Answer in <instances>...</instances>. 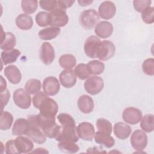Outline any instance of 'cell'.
<instances>
[{
  "mask_svg": "<svg viewBox=\"0 0 154 154\" xmlns=\"http://www.w3.org/2000/svg\"><path fill=\"white\" fill-rule=\"evenodd\" d=\"M142 69L143 72L147 75L153 76L154 75V60L153 58H149L146 59L143 64Z\"/></svg>",
  "mask_w": 154,
  "mask_h": 154,
  "instance_id": "39",
  "label": "cell"
},
{
  "mask_svg": "<svg viewBox=\"0 0 154 154\" xmlns=\"http://www.w3.org/2000/svg\"><path fill=\"white\" fill-rule=\"evenodd\" d=\"M40 7L46 11H51L58 7L57 1L48 0V1H39L38 2Z\"/></svg>",
  "mask_w": 154,
  "mask_h": 154,
  "instance_id": "42",
  "label": "cell"
},
{
  "mask_svg": "<svg viewBox=\"0 0 154 154\" xmlns=\"http://www.w3.org/2000/svg\"><path fill=\"white\" fill-rule=\"evenodd\" d=\"M38 6L37 0H23L21 1V7L22 11L28 14L34 13Z\"/></svg>",
  "mask_w": 154,
  "mask_h": 154,
  "instance_id": "37",
  "label": "cell"
},
{
  "mask_svg": "<svg viewBox=\"0 0 154 154\" xmlns=\"http://www.w3.org/2000/svg\"><path fill=\"white\" fill-rule=\"evenodd\" d=\"M13 99L16 106L22 109H28L31 103V98L29 94L23 88H18L13 93Z\"/></svg>",
  "mask_w": 154,
  "mask_h": 154,
  "instance_id": "10",
  "label": "cell"
},
{
  "mask_svg": "<svg viewBox=\"0 0 154 154\" xmlns=\"http://www.w3.org/2000/svg\"><path fill=\"white\" fill-rule=\"evenodd\" d=\"M35 120L44 134L50 138H56L61 130V126L55 122V117H47L40 114L34 115Z\"/></svg>",
  "mask_w": 154,
  "mask_h": 154,
  "instance_id": "3",
  "label": "cell"
},
{
  "mask_svg": "<svg viewBox=\"0 0 154 154\" xmlns=\"http://www.w3.org/2000/svg\"><path fill=\"white\" fill-rule=\"evenodd\" d=\"M104 82L101 77L93 76L89 77L84 82L85 91L91 95H96L99 93L103 88Z\"/></svg>",
  "mask_w": 154,
  "mask_h": 154,
  "instance_id": "8",
  "label": "cell"
},
{
  "mask_svg": "<svg viewBox=\"0 0 154 154\" xmlns=\"http://www.w3.org/2000/svg\"><path fill=\"white\" fill-rule=\"evenodd\" d=\"M13 117L8 111H2L0 117V129L2 131L9 129L13 123Z\"/></svg>",
  "mask_w": 154,
  "mask_h": 154,
  "instance_id": "30",
  "label": "cell"
},
{
  "mask_svg": "<svg viewBox=\"0 0 154 154\" xmlns=\"http://www.w3.org/2000/svg\"><path fill=\"white\" fill-rule=\"evenodd\" d=\"M59 149L64 153H75L79 151V146L74 142L60 141L58 144Z\"/></svg>",
  "mask_w": 154,
  "mask_h": 154,
  "instance_id": "35",
  "label": "cell"
},
{
  "mask_svg": "<svg viewBox=\"0 0 154 154\" xmlns=\"http://www.w3.org/2000/svg\"><path fill=\"white\" fill-rule=\"evenodd\" d=\"M61 84L65 88H72L76 82V76L72 70H63L59 76Z\"/></svg>",
  "mask_w": 154,
  "mask_h": 154,
  "instance_id": "19",
  "label": "cell"
},
{
  "mask_svg": "<svg viewBox=\"0 0 154 154\" xmlns=\"http://www.w3.org/2000/svg\"><path fill=\"white\" fill-rule=\"evenodd\" d=\"M60 32L61 29L60 28L51 26L40 30L38 32V36L42 40H49L56 38Z\"/></svg>",
  "mask_w": 154,
  "mask_h": 154,
  "instance_id": "28",
  "label": "cell"
},
{
  "mask_svg": "<svg viewBox=\"0 0 154 154\" xmlns=\"http://www.w3.org/2000/svg\"><path fill=\"white\" fill-rule=\"evenodd\" d=\"M40 58L42 62L45 65L51 64L55 60V54L54 47L49 42L42 43L40 51Z\"/></svg>",
  "mask_w": 154,
  "mask_h": 154,
  "instance_id": "14",
  "label": "cell"
},
{
  "mask_svg": "<svg viewBox=\"0 0 154 154\" xmlns=\"http://www.w3.org/2000/svg\"><path fill=\"white\" fill-rule=\"evenodd\" d=\"M50 25L54 27H63L66 26L69 22V17L64 10L58 7L51 11L49 13Z\"/></svg>",
  "mask_w": 154,
  "mask_h": 154,
  "instance_id": "6",
  "label": "cell"
},
{
  "mask_svg": "<svg viewBox=\"0 0 154 154\" xmlns=\"http://www.w3.org/2000/svg\"><path fill=\"white\" fill-rule=\"evenodd\" d=\"M32 104L40 110L39 114L45 117H55L58 111L57 103L42 91H39L33 96Z\"/></svg>",
  "mask_w": 154,
  "mask_h": 154,
  "instance_id": "2",
  "label": "cell"
},
{
  "mask_svg": "<svg viewBox=\"0 0 154 154\" xmlns=\"http://www.w3.org/2000/svg\"><path fill=\"white\" fill-rule=\"evenodd\" d=\"M1 77V83H0V91H4L7 88V83L6 81L3 78L2 76Z\"/></svg>",
  "mask_w": 154,
  "mask_h": 154,
  "instance_id": "46",
  "label": "cell"
},
{
  "mask_svg": "<svg viewBox=\"0 0 154 154\" xmlns=\"http://www.w3.org/2000/svg\"><path fill=\"white\" fill-rule=\"evenodd\" d=\"M141 119L140 127L142 130L147 133L152 132L154 129L153 115L152 114H146Z\"/></svg>",
  "mask_w": 154,
  "mask_h": 154,
  "instance_id": "31",
  "label": "cell"
},
{
  "mask_svg": "<svg viewBox=\"0 0 154 154\" xmlns=\"http://www.w3.org/2000/svg\"><path fill=\"white\" fill-rule=\"evenodd\" d=\"M99 20V14L94 9H88L83 11L79 17L80 24L85 29L93 28Z\"/></svg>",
  "mask_w": 154,
  "mask_h": 154,
  "instance_id": "5",
  "label": "cell"
},
{
  "mask_svg": "<svg viewBox=\"0 0 154 154\" xmlns=\"http://www.w3.org/2000/svg\"><path fill=\"white\" fill-rule=\"evenodd\" d=\"M132 132L131 127L123 122H117L114 125V133L120 140L128 138Z\"/></svg>",
  "mask_w": 154,
  "mask_h": 154,
  "instance_id": "23",
  "label": "cell"
},
{
  "mask_svg": "<svg viewBox=\"0 0 154 154\" xmlns=\"http://www.w3.org/2000/svg\"><path fill=\"white\" fill-rule=\"evenodd\" d=\"M75 1H70V0H58L57 1L58 2V7L63 10H65L70 7L75 2Z\"/></svg>",
  "mask_w": 154,
  "mask_h": 154,
  "instance_id": "45",
  "label": "cell"
},
{
  "mask_svg": "<svg viewBox=\"0 0 154 154\" xmlns=\"http://www.w3.org/2000/svg\"><path fill=\"white\" fill-rule=\"evenodd\" d=\"M74 72L76 76L81 80L87 79L90 77V75H91L87 64L84 63H80L78 64L74 69Z\"/></svg>",
  "mask_w": 154,
  "mask_h": 154,
  "instance_id": "36",
  "label": "cell"
},
{
  "mask_svg": "<svg viewBox=\"0 0 154 154\" xmlns=\"http://www.w3.org/2000/svg\"><path fill=\"white\" fill-rule=\"evenodd\" d=\"M94 138L96 143L103 145L107 148L112 147L115 144L114 138L111 135L107 134L97 131L94 134Z\"/></svg>",
  "mask_w": 154,
  "mask_h": 154,
  "instance_id": "25",
  "label": "cell"
},
{
  "mask_svg": "<svg viewBox=\"0 0 154 154\" xmlns=\"http://www.w3.org/2000/svg\"><path fill=\"white\" fill-rule=\"evenodd\" d=\"M100 40L96 35L88 37L84 43V49L85 55L91 58H97V52Z\"/></svg>",
  "mask_w": 154,
  "mask_h": 154,
  "instance_id": "12",
  "label": "cell"
},
{
  "mask_svg": "<svg viewBox=\"0 0 154 154\" xmlns=\"http://www.w3.org/2000/svg\"><path fill=\"white\" fill-rule=\"evenodd\" d=\"M77 104L79 109L84 114L91 112L94 106L93 99L86 94L82 95L78 98Z\"/></svg>",
  "mask_w": 154,
  "mask_h": 154,
  "instance_id": "22",
  "label": "cell"
},
{
  "mask_svg": "<svg viewBox=\"0 0 154 154\" xmlns=\"http://www.w3.org/2000/svg\"><path fill=\"white\" fill-rule=\"evenodd\" d=\"M123 120L130 125L138 124L142 118L141 111L135 107H128L125 108L122 113Z\"/></svg>",
  "mask_w": 154,
  "mask_h": 154,
  "instance_id": "13",
  "label": "cell"
},
{
  "mask_svg": "<svg viewBox=\"0 0 154 154\" xmlns=\"http://www.w3.org/2000/svg\"><path fill=\"white\" fill-rule=\"evenodd\" d=\"M20 52L16 49H13L7 51H4L1 52V61L5 65L14 63L19 55Z\"/></svg>",
  "mask_w": 154,
  "mask_h": 154,
  "instance_id": "27",
  "label": "cell"
},
{
  "mask_svg": "<svg viewBox=\"0 0 154 154\" xmlns=\"http://www.w3.org/2000/svg\"><path fill=\"white\" fill-rule=\"evenodd\" d=\"M30 126V122L27 119L19 118L14 122L12 128V133L14 135L20 136L26 134Z\"/></svg>",
  "mask_w": 154,
  "mask_h": 154,
  "instance_id": "20",
  "label": "cell"
},
{
  "mask_svg": "<svg viewBox=\"0 0 154 154\" xmlns=\"http://www.w3.org/2000/svg\"><path fill=\"white\" fill-rule=\"evenodd\" d=\"M16 38L15 35L10 32H4L2 29L1 49L4 51L13 49L16 46Z\"/></svg>",
  "mask_w": 154,
  "mask_h": 154,
  "instance_id": "24",
  "label": "cell"
},
{
  "mask_svg": "<svg viewBox=\"0 0 154 154\" xmlns=\"http://www.w3.org/2000/svg\"><path fill=\"white\" fill-rule=\"evenodd\" d=\"M141 18L146 23H153L154 22V8L149 7L145 9L141 13Z\"/></svg>",
  "mask_w": 154,
  "mask_h": 154,
  "instance_id": "40",
  "label": "cell"
},
{
  "mask_svg": "<svg viewBox=\"0 0 154 154\" xmlns=\"http://www.w3.org/2000/svg\"><path fill=\"white\" fill-rule=\"evenodd\" d=\"M35 22L41 27H45L50 25L49 13L46 11H40L35 16Z\"/></svg>",
  "mask_w": 154,
  "mask_h": 154,
  "instance_id": "38",
  "label": "cell"
},
{
  "mask_svg": "<svg viewBox=\"0 0 154 154\" xmlns=\"http://www.w3.org/2000/svg\"><path fill=\"white\" fill-rule=\"evenodd\" d=\"M42 88L43 92L48 96H54L59 92L60 86L57 78L48 76L43 80Z\"/></svg>",
  "mask_w": 154,
  "mask_h": 154,
  "instance_id": "15",
  "label": "cell"
},
{
  "mask_svg": "<svg viewBox=\"0 0 154 154\" xmlns=\"http://www.w3.org/2000/svg\"><path fill=\"white\" fill-rule=\"evenodd\" d=\"M116 48L113 43L109 40L100 42L97 52V58L101 61H107L111 58L115 54Z\"/></svg>",
  "mask_w": 154,
  "mask_h": 154,
  "instance_id": "7",
  "label": "cell"
},
{
  "mask_svg": "<svg viewBox=\"0 0 154 154\" xmlns=\"http://www.w3.org/2000/svg\"><path fill=\"white\" fill-rule=\"evenodd\" d=\"M76 132L79 138L84 141L93 140L95 131L93 125L89 122L80 123L76 128Z\"/></svg>",
  "mask_w": 154,
  "mask_h": 154,
  "instance_id": "11",
  "label": "cell"
},
{
  "mask_svg": "<svg viewBox=\"0 0 154 154\" xmlns=\"http://www.w3.org/2000/svg\"><path fill=\"white\" fill-rule=\"evenodd\" d=\"M14 141L19 153H30L33 149V141L29 138L20 135L17 137Z\"/></svg>",
  "mask_w": 154,
  "mask_h": 154,
  "instance_id": "18",
  "label": "cell"
},
{
  "mask_svg": "<svg viewBox=\"0 0 154 154\" xmlns=\"http://www.w3.org/2000/svg\"><path fill=\"white\" fill-rule=\"evenodd\" d=\"M151 2L150 0H134L133 5L137 11L143 12L145 9L150 7Z\"/></svg>",
  "mask_w": 154,
  "mask_h": 154,
  "instance_id": "41",
  "label": "cell"
},
{
  "mask_svg": "<svg viewBox=\"0 0 154 154\" xmlns=\"http://www.w3.org/2000/svg\"><path fill=\"white\" fill-rule=\"evenodd\" d=\"M16 26L22 30H28L33 25L32 18L28 14H20L16 18Z\"/></svg>",
  "mask_w": 154,
  "mask_h": 154,
  "instance_id": "26",
  "label": "cell"
},
{
  "mask_svg": "<svg viewBox=\"0 0 154 154\" xmlns=\"http://www.w3.org/2000/svg\"><path fill=\"white\" fill-rule=\"evenodd\" d=\"M96 127L99 132L111 135L112 127L111 123L104 118H99L96 121Z\"/></svg>",
  "mask_w": 154,
  "mask_h": 154,
  "instance_id": "34",
  "label": "cell"
},
{
  "mask_svg": "<svg viewBox=\"0 0 154 154\" xmlns=\"http://www.w3.org/2000/svg\"><path fill=\"white\" fill-rule=\"evenodd\" d=\"M60 66L65 70H72L76 64V60L74 55L72 54L62 55L58 60Z\"/></svg>",
  "mask_w": 154,
  "mask_h": 154,
  "instance_id": "29",
  "label": "cell"
},
{
  "mask_svg": "<svg viewBox=\"0 0 154 154\" xmlns=\"http://www.w3.org/2000/svg\"><path fill=\"white\" fill-rule=\"evenodd\" d=\"M4 75L8 81L13 84H19L22 79L20 71L14 65L7 66L4 69Z\"/></svg>",
  "mask_w": 154,
  "mask_h": 154,
  "instance_id": "21",
  "label": "cell"
},
{
  "mask_svg": "<svg viewBox=\"0 0 154 154\" xmlns=\"http://www.w3.org/2000/svg\"><path fill=\"white\" fill-rule=\"evenodd\" d=\"M5 153H8V154H10V153L18 154V153H19L17 149L14 140H10L5 143Z\"/></svg>",
  "mask_w": 154,
  "mask_h": 154,
  "instance_id": "43",
  "label": "cell"
},
{
  "mask_svg": "<svg viewBox=\"0 0 154 154\" xmlns=\"http://www.w3.org/2000/svg\"><path fill=\"white\" fill-rule=\"evenodd\" d=\"M113 29V26L110 22L103 20L96 24L94 28V32L97 37L106 38L111 35Z\"/></svg>",
  "mask_w": 154,
  "mask_h": 154,
  "instance_id": "17",
  "label": "cell"
},
{
  "mask_svg": "<svg viewBox=\"0 0 154 154\" xmlns=\"http://www.w3.org/2000/svg\"><path fill=\"white\" fill-rule=\"evenodd\" d=\"M28 119L30 122L29 128L26 134L34 142L37 144H43L46 141V136L37 124L34 115H30Z\"/></svg>",
  "mask_w": 154,
  "mask_h": 154,
  "instance_id": "4",
  "label": "cell"
},
{
  "mask_svg": "<svg viewBox=\"0 0 154 154\" xmlns=\"http://www.w3.org/2000/svg\"><path fill=\"white\" fill-rule=\"evenodd\" d=\"M99 16L103 19L108 20L112 18L116 13V7L114 3L110 1H103L98 9Z\"/></svg>",
  "mask_w": 154,
  "mask_h": 154,
  "instance_id": "16",
  "label": "cell"
},
{
  "mask_svg": "<svg viewBox=\"0 0 154 154\" xmlns=\"http://www.w3.org/2000/svg\"><path fill=\"white\" fill-rule=\"evenodd\" d=\"M25 89L29 94H37L41 89V82L37 79H29L25 84Z\"/></svg>",
  "mask_w": 154,
  "mask_h": 154,
  "instance_id": "33",
  "label": "cell"
},
{
  "mask_svg": "<svg viewBox=\"0 0 154 154\" xmlns=\"http://www.w3.org/2000/svg\"><path fill=\"white\" fill-rule=\"evenodd\" d=\"M131 144L138 153H141L147 144V135L141 130H135L131 137Z\"/></svg>",
  "mask_w": 154,
  "mask_h": 154,
  "instance_id": "9",
  "label": "cell"
},
{
  "mask_svg": "<svg viewBox=\"0 0 154 154\" xmlns=\"http://www.w3.org/2000/svg\"><path fill=\"white\" fill-rule=\"evenodd\" d=\"M30 153H49L48 151L46 150L45 149L43 148H37L35 150L31 152Z\"/></svg>",
  "mask_w": 154,
  "mask_h": 154,
  "instance_id": "48",
  "label": "cell"
},
{
  "mask_svg": "<svg viewBox=\"0 0 154 154\" xmlns=\"http://www.w3.org/2000/svg\"><path fill=\"white\" fill-rule=\"evenodd\" d=\"M1 92V111H3L4 106L8 103L10 97V94L8 90L6 88Z\"/></svg>",
  "mask_w": 154,
  "mask_h": 154,
  "instance_id": "44",
  "label": "cell"
},
{
  "mask_svg": "<svg viewBox=\"0 0 154 154\" xmlns=\"http://www.w3.org/2000/svg\"><path fill=\"white\" fill-rule=\"evenodd\" d=\"M87 66L91 75H100L105 70L104 63L97 60L90 61L87 64Z\"/></svg>",
  "mask_w": 154,
  "mask_h": 154,
  "instance_id": "32",
  "label": "cell"
},
{
  "mask_svg": "<svg viewBox=\"0 0 154 154\" xmlns=\"http://www.w3.org/2000/svg\"><path fill=\"white\" fill-rule=\"evenodd\" d=\"M57 119L61 124V130L55 138L57 141H71L76 143L79 138L77 135L76 128L74 119L69 114L60 113Z\"/></svg>",
  "mask_w": 154,
  "mask_h": 154,
  "instance_id": "1",
  "label": "cell"
},
{
  "mask_svg": "<svg viewBox=\"0 0 154 154\" xmlns=\"http://www.w3.org/2000/svg\"><path fill=\"white\" fill-rule=\"evenodd\" d=\"M92 2H93V1H85V0L78 1V3L81 6H87V5H90Z\"/></svg>",
  "mask_w": 154,
  "mask_h": 154,
  "instance_id": "47",
  "label": "cell"
}]
</instances>
